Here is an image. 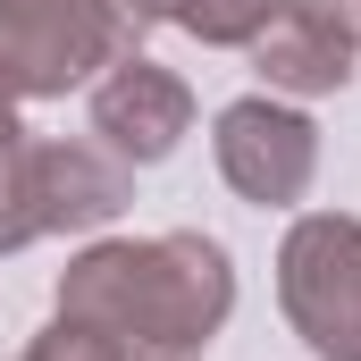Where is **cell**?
Instances as JSON below:
<instances>
[{
	"instance_id": "9c48e42d",
	"label": "cell",
	"mask_w": 361,
	"mask_h": 361,
	"mask_svg": "<svg viewBox=\"0 0 361 361\" xmlns=\"http://www.w3.org/2000/svg\"><path fill=\"white\" fill-rule=\"evenodd\" d=\"M25 361H143V353L118 345V336H101V328H85V319H51V328L25 345Z\"/></svg>"
},
{
	"instance_id": "8992f818",
	"label": "cell",
	"mask_w": 361,
	"mask_h": 361,
	"mask_svg": "<svg viewBox=\"0 0 361 361\" xmlns=\"http://www.w3.org/2000/svg\"><path fill=\"white\" fill-rule=\"evenodd\" d=\"M92 135H101V152H118L126 169L169 160L185 135H193V92H185V76H169V68L143 59V51H126V59L101 68V85H92Z\"/></svg>"
},
{
	"instance_id": "277c9868",
	"label": "cell",
	"mask_w": 361,
	"mask_h": 361,
	"mask_svg": "<svg viewBox=\"0 0 361 361\" xmlns=\"http://www.w3.org/2000/svg\"><path fill=\"white\" fill-rule=\"evenodd\" d=\"M135 51V17L118 0H0V59L25 101H59Z\"/></svg>"
},
{
	"instance_id": "8fae6325",
	"label": "cell",
	"mask_w": 361,
	"mask_h": 361,
	"mask_svg": "<svg viewBox=\"0 0 361 361\" xmlns=\"http://www.w3.org/2000/svg\"><path fill=\"white\" fill-rule=\"evenodd\" d=\"M118 8H126L135 25H177V17L193 8V0H118Z\"/></svg>"
},
{
	"instance_id": "52a82bcc",
	"label": "cell",
	"mask_w": 361,
	"mask_h": 361,
	"mask_svg": "<svg viewBox=\"0 0 361 361\" xmlns=\"http://www.w3.org/2000/svg\"><path fill=\"white\" fill-rule=\"evenodd\" d=\"M244 51L269 76V92H345L361 68V25L328 17V8H302V0H269V25Z\"/></svg>"
},
{
	"instance_id": "ba28073f",
	"label": "cell",
	"mask_w": 361,
	"mask_h": 361,
	"mask_svg": "<svg viewBox=\"0 0 361 361\" xmlns=\"http://www.w3.org/2000/svg\"><path fill=\"white\" fill-rule=\"evenodd\" d=\"M177 25L193 42H210V51H244V42L269 25V0H193Z\"/></svg>"
},
{
	"instance_id": "5b68a950",
	"label": "cell",
	"mask_w": 361,
	"mask_h": 361,
	"mask_svg": "<svg viewBox=\"0 0 361 361\" xmlns=\"http://www.w3.org/2000/svg\"><path fill=\"white\" fill-rule=\"evenodd\" d=\"M210 152H219V177L235 185L252 210H294L311 193V177H319V126L294 101H277V92L227 101Z\"/></svg>"
},
{
	"instance_id": "7a4b0ae2",
	"label": "cell",
	"mask_w": 361,
	"mask_h": 361,
	"mask_svg": "<svg viewBox=\"0 0 361 361\" xmlns=\"http://www.w3.org/2000/svg\"><path fill=\"white\" fill-rule=\"evenodd\" d=\"M135 202V169L101 143H59V135H17L0 152V252H25L42 235H85L109 227Z\"/></svg>"
},
{
	"instance_id": "3957f363",
	"label": "cell",
	"mask_w": 361,
	"mask_h": 361,
	"mask_svg": "<svg viewBox=\"0 0 361 361\" xmlns=\"http://www.w3.org/2000/svg\"><path fill=\"white\" fill-rule=\"evenodd\" d=\"M277 302L319 361H361V219L345 210L294 219L277 244Z\"/></svg>"
},
{
	"instance_id": "30bf717a",
	"label": "cell",
	"mask_w": 361,
	"mask_h": 361,
	"mask_svg": "<svg viewBox=\"0 0 361 361\" xmlns=\"http://www.w3.org/2000/svg\"><path fill=\"white\" fill-rule=\"evenodd\" d=\"M17 109H25V92H17V68L0 59V152H8L17 135H25V126H17Z\"/></svg>"
},
{
	"instance_id": "6da1fadb",
	"label": "cell",
	"mask_w": 361,
	"mask_h": 361,
	"mask_svg": "<svg viewBox=\"0 0 361 361\" xmlns=\"http://www.w3.org/2000/svg\"><path fill=\"white\" fill-rule=\"evenodd\" d=\"M227 311H235V261L227 244L193 227L85 244L59 269V319H85L101 336L135 345L143 361H202Z\"/></svg>"
}]
</instances>
